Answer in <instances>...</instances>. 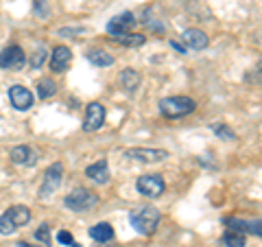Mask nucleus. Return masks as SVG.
Here are the masks:
<instances>
[{
	"label": "nucleus",
	"instance_id": "412c9836",
	"mask_svg": "<svg viewBox=\"0 0 262 247\" xmlns=\"http://www.w3.org/2000/svg\"><path fill=\"white\" fill-rule=\"evenodd\" d=\"M55 94H57V84H55L53 79L44 77V79L37 81V96L39 98H51Z\"/></svg>",
	"mask_w": 262,
	"mask_h": 247
},
{
	"label": "nucleus",
	"instance_id": "c85d7f7f",
	"mask_svg": "<svg viewBox=\"0 0 262 247\" xmlns=\"http://www.w3.org/2000/svg\"><path fill=\"white\" fill-rule=\"evenodd\" d=\"M170 46H173V48H175V51H177L179 55H186V51H188V48H186V46H182V44H177V42H170Z\"/></svg>",
	"mask_w": 262,
	"mask_h": 247
},
{
	"label": "nucleus",
	"instance_id": "4be33fe9",
	"mask_svg": "<svg viewBox=\"0 0 262 247\" xmlns=\"http://www.w3.org/2000/svg\"><path fill=\"white\" fill-rule=\"evenodd\" d=\"M221 243L225 247H245V234L236 232V230H227L223 238H221Z\"/></svg>",
	"mask_w": 262,
	"mask_h": 247
},
{
	"label": "nucleus",
	"instance_id": "7ed1b4c3",
	"mask_svg": "<svg viewBox=\"0 0 262 247\" xmlns=\"http://www.w3.org/2000/svg\"><path fill=\"white\" fill-rule=\"evenodd\" d=\"M29 221H31V210L27 205H13V208H9L5 215H0V234L9 236L18 228L27 225Z\"/></svg>",
	"mask_w": 262,
	"mask_h": 247
},
{
	"label": "nucleus",
	"instance_id": "9d476101",
	"mask_svg": "<svg viewBox=\"0 0 262 247\" xmlns=\"http://www.w3.org/2000/svg\"><path fill=\"white\" fill-rule=\"evenodd\" d=\"M225 225H229V230H236V232L243 234H253V236H262V221L260 219H236V217H227L223 221Z\"/></svg>",
	"mask_w": 262,
	"mask_h": 247
},
{
	"label": "nucleus",
	"instance_id": "ddd939ff",
	"mask_svg": "<svg viewBox=\"0 0 262 247\" xmlns=\"http://www.w3.org/2000/svg\"><path fill=\"white\" fill-rule=\"evenodd\" d=\"M182 42H184L186 48H192V51H203V48H208L210 37L201 29H186L182 33Z\"/></svg>",
	"mask_w": 262,
	"mask_h": 247
},
{
	"label": "nucleus",
	"instance_id": "6ab92c4d",
	"mask_svg": "<svg viewBox=\"0 0 262 247\" xmlns=\"http://www.w3.org/2000/svg\"><path fill=\"white\" fill-rule=\"evenodd\" d=\"M114 42H118V44H122V46H129V48H138V46H142L144 42H146V37L144 35H140V33H122V35H114L112 37Z\"/></svg>",
	"mask_w": 262,
	"mask_h": 247
},
{
	"label": "nucleus",
	"instance_id": "6e6552de",
	"mask_svg": "<svg viewBox=\"0 0 262 247\" xmlns=\"http://www.w3.org/2000/svg\"><path fill=\"white\" fill-rule=\"evenodd\" d=\"M24 61H27V57H24V51L20 46H7L3 53H0V68L5 70H20Z\"/></svg>",
	"mask_w": 262,
	"mask_h": 247
},
{
	"label": "nucleus",
	"instance_id": "dca6fc26",
	"mask_svg": "<svg viewBox=\"0 0 262 247\" xmlns=\"http://www.w3.org/2000/svg\"><path fill=\"white\" fill-rule=\"evenodd\" d=\"M85 175L92 179L96 184H107L110 182V167H107V160H98L94 164H90L85 169Z\"/></svg>",
	"mask_w": 262,
	"mask_h": 247
},
{
	"label": "nucleus",
	"instance_id": "f257e3e1",
	"mask_svg": "<svg viewBox=\"0 0 262 247\" xmlns=\"http://www.w3.org/2000/svg\"><path fill=\"white\" fill-rule=\"evenodd\" d=\"M160 219H162V215H160L158 208H153V205H144V208L131 210L129 223H131V228H136V232L149 236V234L155 232V228H158Z\"/></svg>",
	"mask_w": 262,
	"mask_h": 247
},
{
	"label": "nucleus",
	"instance_id": "4468645a",
	"mask_svg": "<svg viewBox=\"0 0 262 247\" xmlns=\"http://www.w3.org/2000/svg\"><path fill=\"white\" fill-rule=\"evenodd\" d=\"M72 64V53L68 46H57L51 53V68L53 72H66Z\"/></svg>",
	"mask_w": 262,
	"mask_h": 247
},
{
	"label": "nucleus",
	"instance_id": "39448f33",
	"mask_svg": "<svg viewBox=\"0 0 262 247\" xmlns=\"http://www.w3.org/2000/svg\"><path fill=\"white\" fill-rule=\"evenodd\" d=\"M136 188H138V193H140L142 197L158 199V197H162L166 184H164V177L160 175V173H149V175H140V177H138Z\"/></svg>",
	"mask_w": 262,
	"mask_h": 247
},
{
	"label": "nucleus",
	"instance_id": "f3484780",
	"mask_svg": "<svg viewBox=\"0 0 262 247\" xmlns=\"http://www.w3.org/2000/svg\"><path fill=\"white\" fill-rule=\"evenodd\" d=\"M11 162L13 164H29V167H33L35 164V153L31 151V147L27 145H18L11 149Z\"/></svg>",
	"mask_w": 262,
	"mask_h": 247
},
{
	"label": "nucleus",
	"instance_id": "a878e982",
	"mask_svg": "<svg viewBox=\"0 0 262 247\" xmlns=\"http://www.w3.org/2000/svg\"><path fill=\"white\" fill-rule=\"evenodd\" d=\"M57 241H59L61 245H68V247H81V245L75 241V236L68 232V230H61V232L57 234Z\"/></svg>",
	"mask_w": 262,
	"mask_h": 247
},
{
	"label": "nucleus",
	"instance_id": "1a4fd4ad",
	"mask_svg": "<svg viewBox=\"0 0 262 247\" xmlns=\"http://www.w3.org/2000/svg\"><path fill=\"white\" fill-rule=\"evenodd\" d=\"M103 122H105V108L101 103H90L88 108H85V116H83V131H96V129H101L103 127Z\"/></svg>",
	"mask_w": 262,
	"mask_h": 247
},
{
	"label": "nucleus",
	"instance_id": "cd10ccee",
	"mask_svg": "<svg viewBox=\"0 0 262 247\" xmlns=\"http://www.w3.org/2000/svg\"><path fill=\"white\" fill-rule=\"evenodd\" d=\"M77 33H83V29H61L59 35H66V37H75Z\"/></svg>",
	"mask_w": 262,
	"mask_h": 247
},
{
	"label": "nucleus",
	"instance_id": "5701e85b",
	"mask_svg": "<svg viewBox=\"0 0 262 247\" xmlns=\"http://www.w3.org/2000/svg\"><path fill=\"white\" fill-rule=\"evenodd\" d=\"M46 59H48V51H46V46H37L35 51H33V55H31V59H29V66L31 68H42V66L46 64Z\"/></svg>",
	"mask_w": 262,
	"mask_h": 247
},
{
	"label": "nucleus",
	"instance_id": "393cba45",
	"mask_svg": "<svg viewBox=\"0 0 262 247\" xmlns=\"http://www.w3.org/2000/svg\"><path fill=\"white\" fill-rule=\"evenodd\" d=\"M33 13L37 15V18H42V20H46L48 18V5H46V0H33Z\"/></svg>",
	"mask_w": 262,
	"mask_h": 247
},
{
	"label": "nucleus",
	"instance_id": "b1692460",
	"mask_svg": "<svg viewBox=\"0 0 262 247\" xmlns=\"http://www.w3.org/2000/svg\"><path fill=\"white\" fill-rule=\"evenodd\" d=\"M212 131L219 136V140H225V142H232V140H236V134L225 125V122H214V125H212Z\"/></svg>",
	"mask_w": 262,
	"mask_h": 247
},
{
	"label": "nucleus",
	"instance_id": "bb28decb",
	"mask_svg": "<svg viewBox=\"0 0 262 247\" xmlns=\"http://www.w3.org/2000/svg\"><path fill=\"white\" fill-rule=\"evenodd\" d=\"M35 238H37V241H42V243H46V245H51V228H48V225H39V230L35 232Z\"/></svg>",
	"mask_w": 262,
	"mask_h": 247
},
{
	"label": "nucleus",
	"instance_id": "aec40b11",
	"mask_svg": "<svg viewBox=\"0 0 262 247\" xmlns=\"http://www.w3.org/2000/svg\"><path fill=\"white\" fill-rule=\"evenodd\" d=\"M88 59L92 61L94 66H98V68H107V66L114 64V57L107 51H101V48H92V51H88Z\"/></svg>",
	"mask_w": 262,
	"mask_h": 247
},
{
	"label": "nucleus",
	"instance_id": "2eb2a0df",
	"mask_svg": "<svg viewBox=\"0 0 262 247\" xmlns=\"http://www.w3.org/2000/svg\"><path fill=\"white\" fill-rule=\"evenodd\" d=\"M140 84H142V77H140V72L138 70L125 68L120 72V88L125 90L127 94H136L138 88H140Z\"/></svg>",
	"mask_w": 262,
	"mask_h": 247
},
{
	"label": "nucleus",
	"instance_id": "c756f323",
	"mask_svg": "<svg viewBox=\"0 0 262 247\" xmlns=\"http://www.w3.org/2000/svg\"><path fill=\"white\" fill-rule=\"evenodd\" d=\"M18 247H51V245H46V243H42V245H29V243H18Z\"/></svg>",
	"mask_w": 262,
	"mask_h": 247
},
{
	"label": "nucleus",
	"instance_id": "0eeeda50",
	"mask_svg": "<svg viewBox=\"0 0 262 247\" xmlns=\"http://www.w3.org/2000/svg\"><path fill=\"white\" fill-rule=\"evenodd\" d=\"M127 158L131 160H138V162H164L168 158V151L166 149H146V147H134V149H127L125 151Z\"/></svg>",
	"mask_w": 262,
	"mask_h": 247
},
{
	"label": "nucleus",
	"instance_id": "a211bd4d",
	"mask_svg": "<svg viewBox=\"0 0 262 247\" xmlns=\"http://www.w3.org/2000/svg\"><path fill=\"white\" fill-rule=\"evenodd\" d=\"M90 236H92L96 243H110V241H114V228L103 221V223H96L90 228Z\"/></svg>",
	"mask_w": 262,
	"mask_h": 247
},
{
	"label": "nucleus",
	"instance_id": "f03ea898",
	"mask_svg": "<svg viewBox=\"0 0 262 247\" xmlns=\"http://www.w3.org/2000/svg\"><path fill=\"white\" fill-rule=\"evenodd\" d=\"M196 110L190 96H166L160 101V114L164 118H184Z\"/></svg>",
	"mask_w": 262,
	"mask_h": 247
},
{
	"label": "nucleus",
	"instance_id": "423d86ee",
	"mask_svg": "<svg viewBox=\"0 0 262 247\" xmlns=\"http://www.w3.org/2000/svg\"><path fill=\"white\" fill-rule=\"evenodd\" d=\"M61 182H63V167L59 162H55L44 173V182H42V186H39V197H42V199L53 197L57 193V188L61 186Z\"/></svg>",
	"mask_w": 262,
	"mask_h": 247
},
{
	"label": "nucleus",
	"instance_id": "f8f14e48",
	"mask_svg": "<svg viewBox=\"0 0 262 247\" xmlns=\"http://www.w3.org/2000/svg\"><path fill=\"white\" fill-rule=\"evenodd\" d=\"M9 101H11V105L15 110L27 112V110H31V105H33V94H31L29 88L13 86V88H9Z\"/></svg>",
	"mask_w": 262,
	"mask_h": 247
},
{
	"label": "nucleus",
	"instance_id": "9b49d317",
	"mask_svg": "<svg viewBox=\"0 0 262 247\" xmlns=\"http://www.w3.org/2000/svg\"><path fill=\"white\" fill-rule=\"evenodd\" d=\"M134 24H136V15L131 11H125V13H120L107 22V33H110V37L122 35V33H129Z\"/></svg>",
	"mask_w": 262,
	"mask_h": 247
},
{
	"label": "nucleus",
	"instance_id": "20e7f679",
	"mask_svg": "<svg viewBox=\"0 0 262 247\" xmlns=\"http://www.w3.org/2000/svg\"><path fill=\"white\" fill-rule=\"evenodd\" d=\"M63 203H66V208L72 212H88L98 203V195L88 191V188H75V191L63 199Z\"/></svg>",
	"mask_w": 262,
	"mask_h": 247
}]
</instances>
